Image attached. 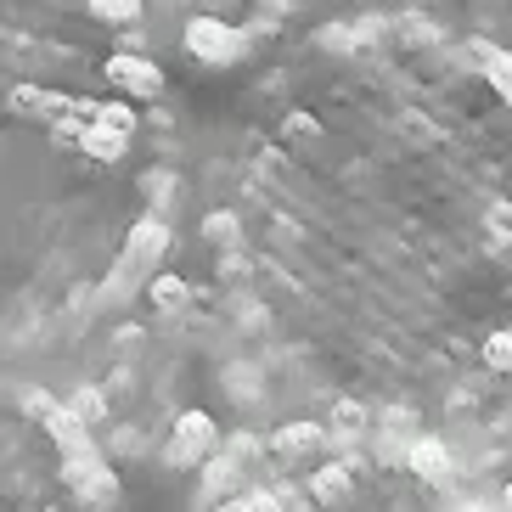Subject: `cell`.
Listing matches in <instances>:
<instances>
[{
	"instance_id": "6da1fadb",
	"label": "cell",
	"mask_w": 512,
	"mask_h": 512,
	"mask_svg": "<svg viewBox=\"0 0 512 512\" xmlns=\"http://www.w3.org/2000/svg\"><path fill=\"white\" fill-rule=\"evenodd\" d=\"M62 484H68L79 501H91V507H107V501L119 496V473H113L102 456H79V462H62Z\"/></svg>"
},
{
	"instance_id": "7a4b0ae2",
	"label": "cell",
	"mask_w": 512,
	"mask_h": 512,
	"mask_svg": "<svg viewBox=\"0 0 512 512\" xmlns=\"http://www.w3.org/2000/svg\"><path fill=\"white\" fill-rule=\"evenodd\" d=\"M242 46H248V40H242L237 29H226V23H214V17H192V23H186V51L203 57V62H237Z\"/></svg>"
},
{
	"instance_id": "3957f363",
	"label": "cell",
	"mask_w": 512,
	"mask_h": 512,
	"mask_svg": "<svg viewBox=\"0 0 512 512\" xmlns=\"http://www.w3.org/2000/svg\"><path fill=\"white\" fill-rule=\"evenodd\" d=\"M107 85H119L130 96H158L164 74H158V62L136 57V51H119V57H107Z\"/></svg>"
},
{
	"instance_id": "277c9868",
	"label": "cell",
	"mask_w": 512,
	"mask_h": 512,
	"mask_svg": "<svg viewBox=\"0 0 512 512\" xmlns=\"http://www.w3.org/2000/svg\"><path fill=\"white\" fill-rule=\"evenodd\" d=\"M271 451L282 462H310L316 451H327V428H316V422H287L282 434L271 439Z\"/></svg>"
},
{
	"instance_id": "5b68a950",
	"label": "cell",
	"mask_w": 512,
	"mask_h": 512,
	"mask_svg": "<svg viewBox=\"0 0 512 512\" xmlns=\"http://www.w3.org/2000/svg\"><path fill=\"white\" fill-rule=\"evenodd\" d=\"M169 248V226L164 220H158V214H147V220H136V226H130V242H124V265H152V259L164 254Z\"/></svg>"
},
{
	"instance_id": "8992f818",
	"label": "cell",
	"mask_w": 512,
	"mask_h": 512,
	"mask_svg": "<svg viewBox=\"0 0 512 512\" xmlns=\"http://www.w3.org/2000/svg\"><path fill=\"white\" fill-rule=\"evenodd\" d=\"M406 467L417 473V479H428V484H445L451 479V451H445L434 434H417L411 439V451H406Z\"/></svg>"
},
{
	"instance_id": "52a82bcc",
	"label": "cell",
	"mask_w": 512,
	"mask_h": 512,
	"mask_svg": "<svg viewBox=\"0 0 512 512\" xmlns=\"http://www.w3.org/2000/svg\"><path fill=\"white\" fill-rule=\"evenodd\" d=\"M46 428H51V439H57L62 451H68V462H79V456H102V451L91 445V428H85V422H79L68 406H57V411H51V417H46Z\"/></svg>"
},
{
	"instance_id": "ba28073f",
	"label": "cell",
	"mask_w": 512,
	"mask_h": 512,
	"mask_svg": "<svg viewBox=\"0 0 512 512\" xmlns=\"http://www.w3.org/2000/svg\"><path fill=\"white\" fill-rule=\"evenodd\" d=\"M237 484H242V456H209L203 462V496L209 501H226V496H237Z\"/></svg>"
},
{
	"instance_id": "9c48e42d",
	"label": "cell",
	"mask_w": 512,
	"mask_h": 512,
	"mask_svg": "<svg viewBox=\"0 0 512 512\" xmlns=\"http://www.w3.org/2000/svg\"><path fill=\"white\" fill-rule=\"evenodd\" d=\"M124 147H130V136L107 130V124H85V136H79V152H85V158H96V164H119Z\"/></svg>"
},
{
	"instance_id": "30bf717a",
	"label": "cell",
	"mask_w": 512,
	"mask_h": 512,
	"mask_svg": "<svg viewBox=\"0 0 512 512\" xmlns=\"http://www.w3.org/2000/svg\"><path fill=\"white\" fill-rule=\"evenodd\" d=\"M310 496H316L321 507H344L349 501V467H321L316 479H310Z\"/></svg>"
},
{
	"instance_id": "8fae6325",
	"label": "cell",
	"mask_w": 512,
	"mask_h": 512,
	"mask_svg": "<svg viewBox=\"0 0 512 512\" xmlns=\"http://www.w3.org/2000/svg\"><path fill=\"white\" fill-rule=\"evenodd\" d=\"M175 439H186L197 456H209V445H214V422L203 417V411H181V422H175Z\"/></svg>"
},
{
	"instance_id": "7c38bea8",
	"label": "cell",
	"mask_w": 512,
	"mask_h": 512,
	"mask_svg": "<svg viewBox=\"0 0 512 512\" xmlns=\"http://www.w3.org/2000/svg\"><path fill=\"white\" fill-rule=\"evenodd\" d=\"M479 62H484V74H490V85H496L501 96H512V57L501 46H490V40H479Z\"/></svg>"
},
{
	"instance_id": "4fadbf2b",
	"label": "cell",
	"mask_w": 512,
	"mask_h": 512,
	"mask_svg": "<svg viewBox=\"0 0 512 512\" xmlns=\"http://www.w3.org/2000/svg\"><path fill=\"white\" fill-rule=\"evenodd\" d=\"M152 304H158V310H181L186 299H192V287L181 282V276H152Z\"/></svg>"
},
{
	"instance_id": "5bb4252c",
	"label": "cell",
	"mask_w": 512,
	"mask_h": 512,
	"mask_svg": "<svg viewBox=\"0 0 512 512\" xmlns=\"http://www.w3.org/2000/svg\"><path fill=\"white\" fill-rule=\"evenodd\" d=\"M68 411H74V417L85 422V428H91V422H102V417H107V394H102V389H91V383H85V389H79L74 400H68Z\"/></svg>"
},
{
	"instance_id": "9a60e30c",
	"label": "cell",
	"mask_w": 512,
	"mask_h": 512,
	"mask_svg": "<svg viewBox=\"0 0 512 512\" xmlns=\"http://www.w3.org/2000/svg\"><path fill=\"white\" fill-rule=\"evenodd\" d=\"M91 124H107V130L130 136V130H136V113H130L124 102H96V107H91Z\"/></svg>"
},
{
	"instance_id": "2e32d148",
	"label": "cell",
	"mask_w": 512,
	"mask_h": 512,
	"mask_svg": "<svg viewBox=\"0 0 512 512\" xmlns=\"http://www.w3.org/2000/svg\"><path fill=\"white\" fill-rule=\"evenodd\" d=\"M203 237H209V242H220V248H231V242L242 237V226H237V214H226V209H214L209 220H203Z\"/></svg>"
},
{
	"instance_id": "e0dca14e",
	"label": "cell",
	"mask_w": 512,
	"mask_h": 512,
	"mask_svg": "<svg viewBox=\"0 0 512 512\" xmlns=\"http://www.w3.org/2000/svg\"><path fill=\"white\" fill-rule=\"evenodd\" d=\"M484 366L490 372H512V332H490L484 338Z\"/></svg>"
},
{
	"instance_id": "ac0fdd59",
	"label": "cell",
	"mask_w": 512,
	"mask_h": 512,
	"mask_svg": "<svg viewBox=\"0 0 512 512\" xmlns=\"http://www.w3.org/2000/svg\"><path fill=\"white\" fill-rule=\"evenodd\" d=\"M91 12L107 17V23H136V17H141V0H91Z\"/></svg>"
},
{
	"instance_id": "d6986e66",
	"label": "cell",
	"mask_w": 512,
	"mask_h": 512,
	"mask_svg": "<svg viewBox=\"0 0 512 512\" xmlns=\"http://www.w3.org/2000/svg\"><path fill=\"white\" fill-rule=\"evenodd\" d=\"M141 192H147V203H152V209H164L169 197H175V181H169L164 169H158V175L147 169V175H141Z\"/></svg>"
},
{
	"instance_id": "ffe728a7",
	"label": "cell",
	"mask_w": 512,
	"mask_h": 512,
	"mask_svg": "<svg viewBox=\"0 0 512 512\" xmlns=\"http://www.w3.org/2000/svg\"><path fill=\"white\" fill-rule=\"evenodd\" d=\"M332 422H338V434H361V428H366V411L355 406V400H344V406L332 411Z\"/></svg>"
},
{
	"instance_id": "44dd1931",
	"label": "cell",
	"mask_w": 512,
	"mask_h": 512,
	"mask_svg": "<svg viewBox=\"0 0 512 512\" xmlns=\"http://www.w3.org/2000/svg\"><path fill=\"white\" fill-rule=\"evenodd\" d=\"M23 411H29V417H34V422H46V417H51V411H57V400H51V394H46V389H23Z\"/></svg>"
},
{
	"instance_id": "7402d4cb",
	"label": "cell",
	"mask_w": 512,
	"mask_h": 512,
	"mask_svg": "<svg viewBox=\"0 0 512 512\" xmlns=\"http://www.w3.org/2000/svg\"><path fill=\"white\" fill-rule=\"evenodd\" d=\"M169 467H197V462H209V456H197L192 445H186V439H169Z\"/></svg>"
},
{
	"instance_id": "603a6c76",
	"label": "cell",
	"mask_w": 512,
	"mask_h": 512,
	"mask_svg": "<svg viewBox=\"0 0 512 512\" xmlns=\"http://www.w3.org/2000/svg\"><path fill=\"white\" fill-rule=\"evenodd\" d=\"M287 136H293V141H310V136H321V124L310 119V113H293V119H287Z\"/></svg>"
},
{
	"instance_id": "cb8c5ba5",
	"label": "cell",
	"mask_w": 512,
	"mask_h": 512,
	"mask_svg": "<svg viewBox=\"0 0 512 512\" xmlns=\"http://www.w3.org/2000/svg\"><path fill=\"white\" fill-rule=\"evenodd\" d=\"M276 6H287V12H293V6H304V0H276Z\"/></svg>"
},
{
	"instance_id": "d4e9b609",
	"label": "cell",
	"mask_w": 512,
	"mask_h": 512,
	"mask_svg": "<svg viewBox=\"0 0 512 512\" xmlns=\"http://www.w3.org/2000/svg\"><path fill=\"white\" fill-rule=\"evenodd\" d=\"M507 512H512V484H507Z\"/></svg>"
},
{
	"instance_id": "484cf974",
	"label": "cell",
	"mask_w": 512,
	"mask_h": 512,
	"mask_svg": "<svg viewBox=\"0 0 512 512\" xmlns=\"http://www.w3.org/2000/svg\"><path fill=\"white\" fill-rule=\"evenodd\" d=\"M467 512H484V507H467Z\"/></svg>"
},
{
	"instance_id": "4316f807",
	"label": "cell",
	"mask_w": 512,
	"mask_h": 512,
	"mask_svg": "<svg viewBox=\"0 0 512 512\" xmlns=\"http://www.w3.org/2000/svg\"><path fill=\"white\" fill-rule=\"evenodd\" d=\"M91 512H102V507H91Z\"/></svg>"
}]
</instances>
